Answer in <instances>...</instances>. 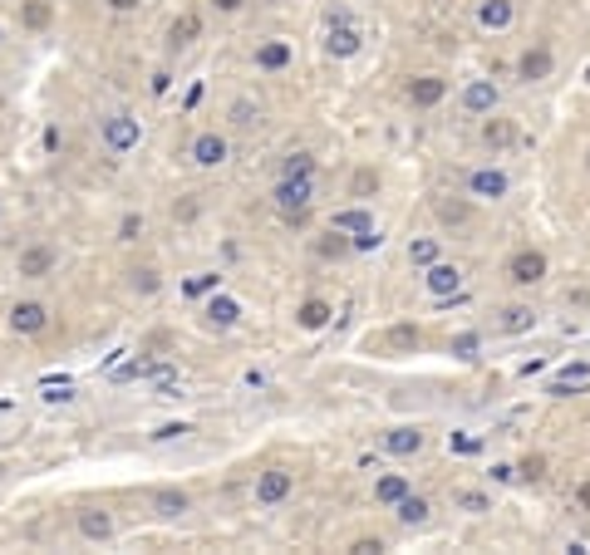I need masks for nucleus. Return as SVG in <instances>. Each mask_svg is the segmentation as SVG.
<instances>
[{
  "label": "nucleus",
  "instance_id": "obj_6",
  "mask_svg": "<svg viewBox=\"0 0 590 555\" xmlns=\"http://www.w3.org/2000/svg\"><path fill=\"white\" fill-rule=\"evenodd\" d=\"M467 192H473L477 202H502L512 192V177L502 173V167H477V173L467 177Z\"/></svg>",
  "mask_w": 590,
  "mask_h": 555
},
{
  "label": "nucleus",
  "instance_id": "obj_20",
  "mask_svg": "<svg viewBox=\"0 0 590 555\" xmlns=\"http://www.w3.org/2000/svg\"><path fill=\"white\" fill-rule=\"evenodd\" d=\"M330 320H335L330 300H305V305L295 310V324H300V330H310V334H315V330H325V324H330Z\"/></svg>",
  "mask_w": 590,
  "mask_h": 555
},
{
  "label": "nucleus",
  "instance_id": "obj_42",
  "mask_svg": "<svg viewBox=\"0 0 590 555\" xmlns=\"http://www.w3.org/2000/svg\"><path fill=\"white\" fill-rule=\"evenodd\" d=\"M448 442H453V448H457V452H477V438H467V432H453V438H448Z\"/></svg>",
  "mask_w": 590,
  "mask_h": 555
},
{
  "label": "nucleus",
  "instance_id": "obj_18",
  "mask_svg": "<svg viewBox=\"0 0 590 555\" xmlns=\"http://www.w3.org/2000/svg\"><path fill=\"white\" fill-rule=\"evenodd\" d=\"M408 491H414V487H408L404 472H384V477L375 481V501H379V506H399Z\"/></svg>",
  "mask_w": 590,
  "mask_h": 555
},
{
  "label": "nucleus",
  "instance_id": "obj_3",
  "mask_svg": "<svg viewBox=\"0 0 590 555\" xmlns=\"http://www.w3.org/2000/svg\"><path fill=\"white\" fill-rule=\"evenodd\" d=\"M507 281H512V285H536V281H546V251H536V246L512 251Z\"/></svg>",
  "mask_w": 590,
  "mask_h": 555
},
{
  "label": "nucleus",
  "instance_id": "obj_24",
  "mask_svg": "<svg viewBox=\"0 0 590 555\" xmlns=\"http://www.w3.org/2000/svg\"><path fill=\"white\" fill-rule=\"evenodd\" d=\"M197 35H202V15H197V10H183V15L173 20V30H167V40H173V45H192Z\"/></svg>",
  "mask_w": 590,
  "mask_h": 555
},
{
  "label": "nucleus",
  "instance_id": "obj_37",
  "mask_svg": "<svg viewBox=\"0 0 590 555\" xmlns=\"http://www.w3.org/2000/svg\"><path fill=\"white\" fill-rule=\"evenodd\" d=\"M443 222H467V202H438Z\"/></svg>",
  "mask_w": 590,
  "mask_h": 555
},
{
  "label": "nucleus",
  "instance_id": "obj_29",
  "mask_svg": "<svg viewBox=\"0 0 590 555\" xmlns=\"http://www.w3.org/2000/svg\"><path fill=\"white\" fill-rule=\"evenodd\" d=\"M453 506H463L467 516H483V511H492V497L487 491H453Z\"/></svg>",
  "mask_w": 590,
  "mask_h": 555
},
{
  "label": "nucleus",
  "instance_id": "obj_26",
  "mask_svg": "<svg viewBox=\"0 0 590 555\" xmlns=\"http://www.w3.org/2000/svg\"><path fill=\"white\" fill-rule=\"evenodd\" d=\"M532 324H536L532 305H507V310H502V334H526Z\"/></svg>",
  "mask_w": 590,
  "mask_h": 555
},
{
  "label": "nucleus",
  "instance_id": "obj_40",
  "mask_svg": "<svg viewBox=\"0 0 590 555\" xmlns=\"http://www.w3.org/2000/svg\"><path fill=\"white\" fill-rule=\"evenodd\" d=\"M473 349H477V334H457V340H453V354L457 359H473Z\"/></svg>",
  "mask_w": 590,
  "mask_h": 555
},
{
  "label": "nucleus",
  "instance_id": "obj_12",
  "mask_svg": "<svg viewBox=\"0 0 590 555\" xmlns=\"http://www.w3.org/2000/svg\"><path fill=\"white\" fill-rule=\"evenodd\" d=\"M45 324H50V310H45L40 300H20V305H10V330H15V334H40Z\"/></svg>",
  "mask_w": 590,
  "mask_h": 555
},
{
  "label": "nucleus",
  "instance_id": "obj_23",
  "mask_svg": "<svg viewBox=\"0 0 590 555\" xmlns=\"http://www.w3.org/2000/svg\"><path fill=\"white\" fill-rule=\"evenodd\" d=\"M315 251H320V261H345V256H355V236H345V232L330 226V236H325Z\"/></svg>",
  "mask_w": 590,
  "mask_h": 555
},
{
  "label": "nucleus",
  "instance_id": "obj_33",
  "mask_svg": "<svg viewBox=\"0 0 590 555\" xmlns=\"http://www.w3.org/2000/svg\"><path fill=\"white\" fill-rule=\"evenodd\" d=\"M516 477H522V481H541V477H546V457H541V452L522 457V462H516Z\"/></svg>",
  "mask_w": 590,
  "mask_h": 555
},
{
  "label": "nucleus",
  "instance_id": "obj_10",
  "mask_svg": "<svg viewBox=\"0 0 590 555\" xmlns=\"http://www.w3.org/2000/svg\"><path fill=\"white\" fill-rule=\"evenodd\" d=\"M424 285H428V295H457L463 291V271H457L453 261H433L428 271H424Z\"/></svg>",
  "mask_w": 590,
  "mask_h": 555
},
{
  "label": "nucleus",
  "instance_id": "obj_36",
  "mask_svg": "<svg viewBox=\"0 0 590 555\" xmlns=\"http://www.w3.org/2000/svg\"><path fill=\"white\" fill-rule=\"evenodd\" d=\"M389 344H399V349H418V330H414V324H399V330H389Z\"/></svg>",
  "mask_w": 590,
  "mask_h": 555
},
{
  "label": "nucleus",
  "instance_id": "obj_30",
  "mask_svg": "<svg viewBox=\"0 0 590 555\" xmlns=\"http://www.w3.org/2000/svg\"><path fill=\"white\" fill-rule=\"evenodd\" d=\"M50 15H55L50 0H25V10H20V20H25L30 30H45V25H50Z\"/></svg>",
  "mask_w": 590,
  "mask_h": 555
},
{
  "label": "nucleus",
  "instance_id": "obj_25",
  "mask_svg": "<svg viewBox=\"0 0 590 555\" xmlns=\"http://www.w3.org/2000/svg\"><path fill=\"white\" fill-rule=\"evenodd\" d=\"M408 261H414V265H424V271H428L433 261H443L438 236H418V241H408Z\"/></svg>",
  "mask_w": 590,
  "mask_h": 555
},
{
  "label": "nucleus",
  "instance_id": "obj_43",
  "mask_svg": "<svg viewBox=\"0 0 590 555\" xmlns=\"http://www.w3.org/2000/svg\"><path fill=\"white\" fill-rule=\"evenodd\" d=\"M379 246V232H365V236H355V251H375Z\"/></svg>",
  "mask_w": 590,
  "mask_h": 555
},
{
  "label": "nucleus",
  "instance_id": "obj_2",
  "mask_svg": "<svg viewBox=\"0 0 590 555\" xmlns=\"http://www.w3.org/2000/svg\"><path fill=\"white\" fill-rule=\"evenodd\" d=\"M99 138H104V148L114 153V158H124V153L138 148L143 128H138L134 114H108V118H99Z\"/></svg>",
  "mask_w": 590,
  "mask_h": 555
},
{
  "label": "nucleus",
  "instance_id": "obj_9",
  "mask_svg": "<svg viewBox=\"0 0 590 555\" xmlns=\"http://www.w3.org/2000/svg\"><path fill=\"white\" fill-rule=\"evenodd\" d=\"M443 99H448V79H438V74L408 79V104H414V108H438Z\"/></svg>",
  "mask_w": 590,
  "mask_h": 555
},
{
  "label": "nucleus",
  "instance_id": "obj_22",
  "mask_svg": "<svg viewBox=\"0 0 590 555\" xmlns=\"http://www.w3.org/2000/svg\"><path fill=\"white\" fill-rule=\"evenodd\" d=\"M236 315H242V305H236L232 295H216L212 305H207V324H212V330H232Z\"/></svg>",
  "mask_w": 590,
  "mask_h": 555
},
{
  "label": "nucleus",
  "instance_id": "obj_19",
  "mask_svg": "<svg viewBox=\"0 0 590 555\" xmlns=\"http://www.w3.org/2000/svg\"><path fill=\"white\" fill-rule=\"evenodd\" d=\"M79 536L84 540H114V516L108 511H79Z\"/></svg>",
  "mask_w": 590,
  "mask_h": 555
},
{
  "label": "nucleus",
  "instance_id": "obj_8",
  "mask_svg": "<svg viewBox=\"0 0 590 555\" xmlns=\"http://www.w3.org/2000/svg\"><path fill=\"white\" fill-rule=\"evenodd\" d=\"M295 64V45L291 40H261L256 45V69L261 74H281V69Z\"/></svg>",
  "mask_w": 590,
  "mask_h": 555
},
{
  "label": "nucleus",
  "instance_id": "obj_45",
  "mask_svg": "<svg viewBox=\"0 0 590 555\" xmlns=\"http://www.w3.org/2000/svg\"><path fill=\"white\" fill-rule=\"evenodd\" d=\"M512 477H516V467H507V462L492 467V481H512Z\"/></svg>",
  "mask_w": 590,
  "mask_h": 555
},
{
  "label": "nucleus",
  "instance_id": "obj_14",
  "mask_svg": "<svg viewBox=\"0 0 590 555\" xmlns=\"http://www.w3.org/2000/svg\"><path fill=\"white\" fill-rule=\"evenodd\" d=\"M226 153H232V148H226L222 133H197V138H192V163H197V167H222Z\"/></svg>",
  "mask_w": 590,
  "mask_h": 555
},
{
  "label": "nucleus",
  "instance_id": "obj_16",
  "mask_svg": "<svg viewBox=\"0 0 590 555\" xmlns=\"http://www.w3.org/2000/svg\"><path fill=\"white\" fill-rule=\"evenodd\" d=\"M330 226H335V232H345V236H365V232H375V212H365V207H345V212H335V216H330Z\"/></svg>",
  "mask_w": 590,
  "mask_h": 555
},
{
  "label": "nucleus",
  "instance_id": "obj_32",
  "mask_svg": "<svg viewBox=\"0 0 590 555\" xmlns=\"http://www.w3.org/2000/svg\"><path fill=\"white\" fill-rule=\"evenodd\" d=\"M232 124H236V128H256V124H261V104L236 99V104H232Z\"/></svg>",
  "mask_w": 590,
  "mask_h": 555
},
{
  "label": "nucleus",
  "instance_id": "obj_49",
  "mask_svg": "<svg viewBox=\"0 0 590 555\" xmlns=\"http://www.w3.org/2000/svg\"><path fill=\"white\" fill-rule=\"evenodd\" d=\"M0 216H5V207H0Z\"/></svg>",
  "mask_w": 590,
  "mask_h": 555
},
{
  "label": "nucleus",
  "instance_id": "obj_44",
  "mask_svg": "<svg viewBox=\"0 0 590 555\" xmlns=\"http://www.w3.org/2000/svg\"><path fill=\"white\" fill-rule=\"evenodd\" d=\"M575 506H581V511H590V477L581 481V487H575Z\"/></svg>",
  "mask_w": 590,
  "mask_h": 555
},
{
  "label": "nucleus",
  "instance_id": "obj_47",
  "mask_svg": "<svg viewBox=\"0 0 590 555\" xmlns=\"http://www.w3.org/2000/svg\"><path fill=\"white\" fill-rule=\"evenodd\" d=\"M212 5H216V10H222V15H232V10H242V5H246V0H212Z\"/></svg>",
  "mask_w": 590,
  "mask_h": 555
},
{
  "label": "nucleus",
  "instance_id": "obj_5",
  "mask_svg": "<svg viewBox=\"0 0 590 555\" xmlns=\"http://www.w3.org/2000/svg\"><path fill=\"white\" fill-rule=\"evenodd\" d=\"M291 491H295V472H285V467H266V472L256 477V501L261 506H281Z\"/></svg>",
  "mask_w": 590,
  "mask_h": 555
},
{
  "label": "nucleus",
  "instance_id": "obj_27",
  "mask_svg": "<svg viewBox=\"0 0 590 555\" xmlns=\"http://www.w3.org/2000/svg\"><path fill=\"white\" fill-rule=\"evenodd\" d=\"M512 138H516V128L507 124V118H492L487 114V124H483V143H487V148H507Z\"/></svg>",
  "mask_w": 590,
  "mask_h": 555
},
{
  "label": "nucleus",
  "instance_id": "obj_39",
  "mask_svg": "<svg viewBox=\"0 0 590 555\" xmlns=\"http://www.w3.org/2000/svg\"><path fill=\"white\" fill-rule=\"evenodd\" d=\"M384 550V540L379 536H359L355 546H349V555H379Z\"/></svg>",
  "mask_w": 590,
  "mask_h": 555
},
{
  "label": "nucleus",
  "instance_id": "obj_31",
  "mask_svg": "<svg viewBox=\"0 0 590 555\" xmlns=\"http://www.w3.org/2000/svg\"><path fill=\"white\" fill-rule=\"evenodd\" d=\"M281 177H315V158H310V153H291V158L281 163Z\"/></svg>",
  "mask_w": 590,
  "mask_h": 555
},
{
  "label": "nucleus",
  "instance_id": "obj_46",
  "mask_svg": "<svg viewBox=\"0 0 590 555\" xmlns=\"http://www.w3.org/2000/svg\"><path fill=\"white\" fill-rule=\"evenodd\" d=\"M212 285H216V275H202V281H192V285H187V291H192V295H202V291H212Z\"/></svg>",
  "mask_w": 590,
  "mask_h": 555
},
{
  "label": "nucleus",
  "instance_id": "obj_35",
  "mask_svg": "<svg viewBox=\"0 0 590 555\" xmlns=\"http://www.w3.org/2000/svg\"><path fill=\"white\" fill-rule=\"evenodd\" d=\"M158 285H163V281H158V271H153V265H143V271H134V291H138V295H153Z\"/></svg>",
  "mask_w": 590,
  "mask_h": 555
},
{
  "label": "nucleus",
  "instance_id": "obj_21",
  "mask_svg": "<svg viewBox=\"0 0 590 555\" xmlns=\"http://www.w3.org/2000/svg\"><path fill=\"white\" fill-rule=\"evenodd\" d=\"M192 506V497L187 491H177V487H163V491H153V511L158 516H167V521H173V516H183Z\"/></svg>",
  "mask_w": 590,
  "mask_h": 555
},
{
  "label": "nucleus",
  "instance_id": "obj_38",
  "mask_svg": "<svg viewBox=\"0 0 590 555\" xmlns=\"http://www.w3.org/2000/svg\"><path fill=\"white\" fill-rule=\"evenodd\" d=\"M143 236V216H124L118 222V241H138Z\"/></svg>",
  "mask_w": 590,
  "mask_h": 555
},
{
  "label": "nucleus",
  "instance_id": "obj_41",
  "mask_svg": "<svg viewBox=\"0 0 590 555\" xmlns=\"http://www.w3.org/2000/svg\"><path fill=\"white\" fill-rule=\"evenodd\" d=\"M183 432H192V428H187V423H163L153 438H158V442H173V438H183Z\"/></svg>",
  "mask_w": 590,
  "mask_h": 555
},
{
  "label": "nucleus",
  "instance_id": "obj_48",
  "mask_svg": "<svg viewBox=\"0 0 590 555\" xmlns=\"http://www.w3.org/2000/svg\"><path fill=\"white\" fill-rule=\"evenodd\" d=\"M108 5H114V10H138L143 0H108Z\"/></svg>",
  "mask_w": 590,
  "mask_h": 555
},
{
  "label": "nucleus",
  "instance_id": "obj_13",
  "mask_svg": "<svg viewBox=\"0 0 590 555\" xmlns=\"http://www.w3.org/2000/svg\"><path fill=\"white\" fill-rule=\"evenodd\" d=\"M551 50L546 45H532V50H522V59H516V74H522V84H541V79H551Z\"/></svg>",
  "mask_w": 590,
  "mask_h": 555
},
{
  "label": "nucleus",
  "instance_id": "obj_4",
  "mask_svg": "<svg viewBox=\"0 0 590 555\" xmlns=\"http://www.w3.org/2000/svg\"><path fill=\"white\" fill-rule=\"evenodd\" d=\"M55 261H59V256H55L50 241H30V246L15 256V271L25 275V281H45V275L55 271Z\"/></svg>",
  "mask_w": 590,
  "mask_h": 555
},
{
  "label": "nucleus",
  "instance_id": "obj_15",
  "mask_svg": "<svg viewBox=\"0 0 590 555\" xmlns=\"http://www.w3.org/2000/svg\"><path fill=\"white\" fill-rule=\"evenodd\" d=\"M384 452L418 457V452H424V428H389V432H384Z\"/></svg>",
  "mask_w": 590,
  "mask_h": 555
},
{
  "label": "nucleus",
  "instance_id": "obj_1",
  "mask_svg": "<svg viewBox=\"0 0 590 555\" xmlns=\"http://www.w3.org/2000/svg\"><path fill=\"white\" fill-rule=\"evenodd\" d=\"M271 202L285 222H305L310 202H315V177H281L275 192H271Z\"/></svg>",
  "mask_w": 590,
  "mask_h": 555
},
{
  "label": "nucleus",
  "instance_id": "obj_11",
  "mask_svg": "<svg viewBox=\"0 0 590 555\" xmlns=\"http://www.w3.org/2000/svg\"><path fill=\"white\" fill-rule=\"evenodd\" d=\"M359 30L349 25V20L340 15V20H330V30H325V50H330L335 59H349V55H359Z\"/></svg>",
  "mask_w": 590,
  "mask_h": 555
},
{
  "label": "nucleus",
  "instance_id": "obj_7",
  "mask_svg": "<svg viewBox=\"0 0 590 555\" xmlns=\"http://www.w3.org/2000/svg\"><path fill=\"white\" fill-rule=\"evenodd\" d=\"M497 104H502V89L492 79H473L463 89V114H473V118H487V114H497Z\"/></svg>",
  "mask_w": 590,
  "mask_h": 555
},
{
  "label": "nucleus",
  "instance_id": "obj_28",
  "mask_svg": "<svg viewBox=\"0 0 590 555\" xmlns=\"http://www.w3.org/2000/svg\"><path fill=\"white\" fill-rule=\"evenodd\" d=\"M399 521H404V526H424V521H428V501L408 491V497L399 501Z\"/></svg>",
  "mask_w": 590,
  "mask_h": 555
},
{
  "label": "nucleus",
  "instance_id": "obj_50",
  "mask_svg": "<svg viewBox=\"0 0 590 555\" xmlns=\"http://www.w3.org/2000/svg\"><path fill=\"white\" fill-rule=\"evenodd\" d=\"M585 158H590V153H585Z\"/></svg>",
  "mask_w": 590,
  "mask_h": 555
},
{
  "label": "nucleus",
  "instance_id": "obj_17",
  "mask_svg": "<svg viewBox=\"0 0 590 555\" xmlns=\"http://www.w3.org/2000/svg\"><path fill=\"white\" fill-rule=\"evenodd\" d=\"M512 20H516L512 0H483V5H477V25L483 30H507Z\"/></svg>",
  "mask_w": 590,
  "mask_h": 555
},
{
  "label": "nucleus",
  "instance_id": "obj_34",
  "mask_svg": "<svg viewBox=\"0 0 590 555\" xmlns=\"http://www.w3.org/2000/svg\"><path fill=\"white\" fill-rule=\"evenodd\" d=\"M349 192H355V197H369V192H379V173H375V167H359L355 183H349Z\"/></svg>",
  "mask_w": 590,
  "mask_h": 555
}]
</instances>
